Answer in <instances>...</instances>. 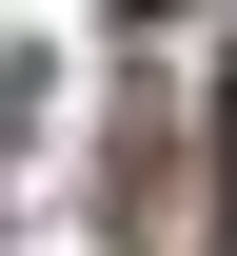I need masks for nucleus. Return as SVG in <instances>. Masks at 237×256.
<instances>
[{
    "label": "nucleus",
    "mask_w": 237,
    "mask_h": 256,
    "mask_svg": "<svg viewBox=\"0 0 237 256\" xmlns=\"http://www.w3.org/2000/svg\"><path fill=\"white\" fill-rule=\"evenodd\" d=\"M217 236H237V79H217Z\"/></svg>",
    "instance_id": "f257e3e1"
},
{
    "label": "nucleus",
    "mask_w": 237,
    "mask_h": 256,
    "mask_svg": "<svg viewBox=\"0 0 237 256\" xmlns=\"http://www.w3.org/2000/svg\"><path fill=\"white\" fill-rule=\"evenodd\" d=\"M138 20H198V0H138Z\"/></svg>",
    "instance_id": "f03ea898"
}]
</instances>
